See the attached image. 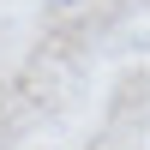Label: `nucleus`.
<instances>
[{
    "mask_svg": "<svg viewBox=\"0 0 150 150\" xmlns=\"http://www.w3.org/2000/svg\"><path fill=\"white\" fill-rule=\"evenodd\" d=\"M48 6H78V0H48Z\"/></svg>",
    "mask_w": 150,
    "mask_h": 150,
    "instance_id": "nucleus-1",
    "label": "nucleus"
}]
</instances>
